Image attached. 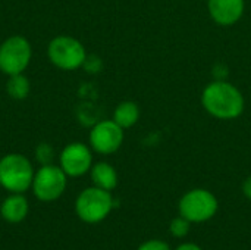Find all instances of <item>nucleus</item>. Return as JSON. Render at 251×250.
Masks as SVG:
<instances>
[{
    "mask_svg": "<svg viewBox=\"0 0 251 250\" xmlns=\"http://www.w3.org/2000/svg\"><path fill=\"white\" fill-rule=\"evenodd\" d=\"M201 103L204 109L218 119H234L244 111L241 91L226 81L210 83L203 91Z\"/></svg>",
    "mask_w": 251,
    "mask_h": 250,
    "instance_id": "nucleus-1",
    "label": "nucleus"
},
{
    "mask_svg": "<svg viewBox=\"0 0 251 250\" xmlns=\"http://www.w3.org/2000/svg\"><path fill=\"white\" fill-rule=\"evenodd\" d=\"M34 169L31 162L18 153H10L0 161V184L12 192L22 193L32 186Z\"/></svg>",
    "mask_w": 251,
    "mask_h": 250,
    "instance_id": "nucleus-2",
    "label": "nucleus"
},
{
    "mask_svg": "<svg viewBox=\"0 0 251 250\" xmlns=\"http://www.w3.org/2000/svg\"><path fill=\"white\" fill-rule=\"evenodd\" d=\"M113 208V199L107 190L100 187L85 189L76 199V215L88 224H97L103 221Z\"/></svg>",
    "mask_w": 251,
    "mask_h": 250,
    "instance_id": "nucleus-3",
    "label": "nucleus"
},
{
    "mask_svg": "<svg viewBox=\"0 0 251 250\" xmlns=\"http://www.w3.org/2000/svg\"><path fill=\"white\" fill-rule=\"evenodd\" d=\"M218 199L213 193L204 189H194L179 200V214L193 224H200L212 220L218 212Z\"/></svg>",
    "mask_w": 251,
    "mask_h": 250,
    "instance_id": "nucleus-4",
    "label": "nucleus"
},
{
    "mask_svg": "<svg viewBox=\"0 0 251 250\" xmlns=\"http://www.w3.org/2000/svg\"><path fill=\"white\" fill-rule=\"evenodd\" d=\"M49 57L53 65L65 71L78 69L85 63V49L74 37L59 35L53 38L49 44Z\"/></svg>",
    "mask_w": 251,
    "mask_h": 250,
    "instance_id": "nucleus-5",
    "label": "nucleus"
},
{
    "mask_svg": "<svg viewBox=\"0 0 251 250\" xmlns=\"http://www.w3.org/2000/svg\"><path fill=\"white\" fill-rule=\"evenodd\" d=\"M31 44L21 35L9 37L0 46V71L6 75L22 74L31 60Z\"/></svg>",
    "mask_w": 251,
    "mask_h": 250,
    "instance_id": "nucleus-6",
    "label": "nucleus"
},
{
    "mask_svg": "<svg viewBox=\"0 0 251 250\" xmlns=\"http://www.w3.org/2000/svg\"><path fill=\"white\" fill-rule=\"evenodd\" d=\"M66 174L62 168L51 164L43 165L32 180L35 196L43 202H51L62 196L66 189Z\"/></svg>",
    "mask_w": 251,
    "mask_h": 250,
    "instance_id": "nucleus-7",
    "label": "nucleus"
},
{
    "mask_svg": "<svg viewBox=\"0 0 251 250\" xmlns=\"http://www.w3.org/2000/svg\"><path fill=\"white\" fill-rule=\"evenodd\" d=\"M124 128L115 121H101L90 133L93 149L101 155L115 153L124 141Z\"/></svg>",
    "mask_w": 251,
    "mask_h": 250,
    "instance_id": "nucleus-8",
    "label": "nucleus"
},
{
    "mask_svg": "<svg viewBox=\"0 0 251 250\" xmlns=\"http://www.w3.org/2000/svg\"><path fill=\"white\" fill-rule=\"evenodd\" d=\"M93 164L90 149L82 143H72L66 146L60 155V168L69 177L84 175Z\"/></svg>",
    "mask_w": 251,
    "mask_h": 250,
    "instance_id": "nucleus-9",
    "label": "nucleus"
},
{
    "mask_svg": "<svg viewBox=\"0 0 251 250\" xmlns=\"http://www.w3.org/2000/svg\"><path fill=\"white\" fill-rule=\"evenodd\" d=\"M212 19L219 25L235 24L244 12V0H209Z\"/></svg>",
    "mask_w": 251,
    "mask_h": 250,
    "instance_id": "nucleus-10",
    "label": "nucleus"
},
{
    "mask_svg": "<svg viewBox=\"0 0 251 250\" xmlns=\"http://www.w3.org/2000/svg\"><path fill=\"white\" fill-rule=\"evenodd\" d=\"M1 217L12 224L21 222L22 220H25L26 214H28V202L24 196H21L19 193H15L13 196H9L0 208Z\"/></svg>",
    "mask_w": 251,
    "mask_h": 250,
    "instance_id": "nucleus-11",
    "label": "nucleus"
},
{
    "mask_svg": "<svg viewBox=\"0 0 251 250\" xmlns=\"http://www.w3.org/2000/svg\"><path fill=\"white\" fill-rule=\"evenodd\" d=\"M91 180L96 184V187L110 192L118 184V174L112 165L106 162H99L91 169Z\"/></svg>",
    "mask_w": 251,
    "mask_h": 250,
    "instance_id": "nucleus-12",
    "label": "nucleus"
},
{
    "mask_svg": "<svg viewBox=\"0 0 251 250\" xmlns=\"http://www.w3.org/2000/svg\"><path fill=\"white\" fill-rule=\"evenodd\" d=\"M140 118V109L134 102H122L118 105L115 113H113V121L122 127V128H129L132 127Z\"/></svg>",
    "mask_w": 251,
    "mask_h": 250,
    "instance_id": "nucleus-13",
    "label": "nucleus"
},
{
    "mask_svg": "<svg viewBox=\"0 0 251 250\" xmlns=\"http://www.w3.org/2000/svg\"><path fill=\"white\" fill-rule=\"evenodd\" d=\"M6 91L12 99L22 100L29 94V81L22 74L10 75L6 84Z\"/></svg>",
    "mask_w": 251,
    "mask_h": 250,
    "instance_id": "nucleus-14",
    "label": "nucleus"
},
{
    "mask_svg": "<svg viewBox=\"0 0 251 250\" xmlns=\"http://www.w3.org/2000/svg\"><path fill=\"white\" fill-rule=\"evenodd\" d=\"M190 225L191 222L184 218V217H178V218H174L172 222L169 224V230H171V234L176 239H182L188 234L190 231Z\"/></svg>",
    "mask_w": 251,
    "mask_h": 250,
    "instance_id": "nucleus-15",
    "label": "nucleus"
},
{
    "mask_svg": "<svg viewBox=\"0 0 251 250\" xmlns=\"http://www.w3.org/2000/svg\"><path fill=\"white\" fill-rule=\"evenodd\" d=\"M37 159L43 164V165H49L50 162H51V159H53V149H51V146L50 144H47V143H41L38 147H37Z\"/></svg>",
    "mask_w": 251,
    "mask_h": 250,
    "instance_id": "nucleus-16",
    "label": "nucleus"
},
{
    "mask_svg": "<svg viewBox=\"0 0 251 250\" xmlns=\"http://www.w3.org/2000/svg\"><path fill=\"white\" fill-rule=\"evenodd\" d=\"M138 250H171V248L163 240H147L138 248Z\"/></svg>",
    "mask_w": 251,
    "mask_h": 250,
    "instance_id": "nucleus-17",
    "label": "nucleus"
},
{
    "mask_svg": "<svg viewBox=\"0 0 251 250\" xmlns=\"http://www.w3.org/2000/svg\"><path fill=\"white\" fill-rule=\"evenodd\" d=\"M243 192H244V196L251 200V177H249L246 181H244V184H243Z\"/></svg>",
    "mask_w": 251,
    "mask_h": 250,
    "instance_id": "nucleus-18",
    "label": "nucleus"
},
{
    "mask_svg": "<svg viewBox=\"0 0 251 250\" xmlns=\"http://www.w3.org/2000/svg\"><path fill=\"white\" fill-rule=\"evenodd\" d=\"M176 250H203V249H201L200 246L194 245V243H184V245L178 246Z\"/></svg>",
    "mask_w": 251,
    "mask_h": 250,
    "instance_id": "nucleus-19",
    "label": "nucleus"
}]
</instances>
